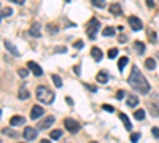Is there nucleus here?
Listing matches in <instances>:
<instances>
[{"instance_id": "f3484780", "label": "nucleus", "mask_w": 159, "mask_h": 143, "mask_svg": "<svg viewBox=\"0 0 159 143\" xmlns=\"http://www.w3.org/2000/svg\"><path fill=\"white\" fill-rule=\"evenodd\" d=\"M119 119L123 121V124H124V127H126V131H130V129H132V124H130V121H129V118H127V114H126V113H121V114H119Z\"/></svg>"}, {"instance_id": "393cba45", "label": "nucleus", "mask_w": 159, "mask_h": 143, "mask_svg": "<svg viewBox=\"0 0 159 143\" xmlns=\"http://www.w3.org/2000/svg\"><path fill=\"white\" fill-rule=\"evenodd\" d=\"M134 46H135V49H137L139 54H143V53H145V45H143L142 42H135Z\"/></svg>"}, {"instance_id": "6ab92c4d", "label": "nucleus", "mask_w": 159, "mask_h": 143, "mask_svg": "<svg viewBox=\"0 0 159 143\" xmlns=\"http://www.w3.org/2000/svg\"><path fill=\"white\" fill-rule=\"evenodd\" d=\"M46 30H48L51 35H54V34H57V32H59V25H56V24H52V22H51V24H48V25H46Z\"/></svg>"}, {"instance_id": "1a4fd4ad", "label": "nucleus", "mask_w": 159, "mask_h": 143, "mask_svg": "<svg viewBox=\"0 0 159 143\" xmlns=\"http://www.w3.org/2000/svg\"><path fill=\"white\" fill-rule=\"evenodd\" d=\"M52 124H54V116H46L42 123H38L37 129H48V127H51Z\"/></svg>"}, {"instance_id": "ddd939ff", "label": "nucleus", "mask_w": 159, "mask_h": 143, "mask_svg": "<svg viewBox=\"0 0 159 143\" xmlns=\"http://www.w3.org/2000/svg\"><path fill=\"white\" fill-rule=\"evenodd\" d=\"M108 10H110V13L111 15H115V16H119L123 13V10H121V5L119 3H111L110 7H108Z\"/></svg>"}, {"instance_id": "c03bdc74", "label": "nucleus", "mask_w": 159, "mask_h": 143, "mask_svg": "<svg viewBox=\"0 0 159 143\" xmlns=\"http://www.w3.org/2000/svg\"><path fill=\"white\" fill-rule=\"evenodd\" d=\"M10 2H13V3H18V5H22V3H24V0H10Z\"/></svg>"}, {"instance_id": "473e14b6", "label": "nucleus", "mask_w": 159, "mask_h": 143, "mask_svg": "<svg viewBox=\"0 0 159 143\" xmlns=\"http://www.w3.org/2000/svg\"><path fill=\"white\" fill-rule=\"evenodd\" d=\"M139 138H140V134H139V132H135V134H132V135H130V141H132V143H137Z\"/></svg>"}, {"instance_id": "de8ad7c7", "label": "nucleus", "mask_w": 159, "mask_h": 143, "mask_svg": "<svg viewBox=\"0 0 159 143\" xmlns=\"http://www.w3.org/2000/svg\"><path fill=\"white\" fill-rule=\"evenodd\" d=\"M156 57H157V59H159V53H157V54H156Z\"/></svg>"}, {"instance_id": "58836bf2", "label": "nucleus", "mask_w": 159, "mask_h": 143, "mask_svg": "<svg viewBox=\"0 0 159 143\" xmlns=\"http://www.w3.org/2000/svg\"><path fill=\"white\" fill-rule=\"evenodd\" d=\"M124 96H126V92H124V91H118V92H116V99H119V100H121Z\"/></svg>"}, {"instance_id": "a211bd4d", "label": "nucleus", "mask_w": 159, "mask_h": 143, "mask_svg": "<svg viewBox=\"0 0 159 143\" xmlns=\"http://www.w3.org/2000/svg\"><path fill=\"white\" fill-rule=\"evenodd\" d=\"M18 96H19V99H21V100H25V99H29V97H30V92H29V91L22 86V87L19 89V94H18Z\"/></svg>"}, {"instance_id": "f03ea898", "label": "nucleus", "mask_w": 159, "mask_h": 143, "mask_svg": "<svg viewBox=\"0 0 159 143\" xmlns=\"http://www.w3.org/2000/svg\"><path fill=\"white\" fill-rule=\"evenodd\" d=\"M35 96L40 102H43V103H52L54 102V92H52L51 89H48L46 86H37Z\"/></svg>"}, {"instance_id": "2f4dec72", "label": "nucleus", "mask_w": 159, "mask_h": 143, "mask_svg": "<svg viewBox=\"0 0 159 143\" xmlns=\"http://www.w3.org/2000/svg\"><path fill=\"white\" fill-rule=\"evenodd\" d=\"M73 46H75V49H81V48L84 46V43H83V40H76V42L73 43Z\"/></svg>"}, {"instance_id": "5701e85b", "label": "nucleus", "mask_w": 159, "mask_h": 143, "mask_svg": "<svg viewBox=\"0 0 159 143\" xmlns=\"http://www.w3.org/2000/svg\"><path fill=\"white\" fill-rule=\"evenodd\" d=\"M127 62H129V59H127L126 56H124V57H121V59L118 60V69H119V70H123V69L127 65Z\"/></svg>"}, {"instance_id": "c9c22d12", "label": "nucleus", "mask_w": 159, "mask_h": 143, "mask_svg": "<svg viewBox=\"0 0 159 143\" xmlns=\"http://www.w3.org/2000/svg\"><path fill=\"white\" fill-rule=\"evenodd\" d=\"M151 134H153L154 138H159V129H157V127H153V129H151Z\"/></svg>"}, {"instance_id": "b1692460", "label": "nucleus", "mask_w": 159, "mask_h": 143, "mask_svg": "<svg viewBox=\"0 0 159 143\" xmlns=\"http://www.w3.org/2000/svg\"><path fill=\"white\" fill-rule=\"evenodd\" d=\"M145 65H147V69H150V70H154L156 69V60L154 59H147L145 60Z\"/></svg>"}, {"instance_id": "e433bc0d", "label": "nucleus", "mask_w": 159, "mask_h": 143, "mask_svg": "<svg viewBox=\"0 0 159 143\" xmlns=\"http://www.w3.org/2000/svg\"><path fill=\"white\" fill-rule=\"evenodd\" d=\"M84 87H88L89 91H92V92H97V87H96V86H91V84L84 83Z\"/></svg>"}, {"instance_id": "423d86ee", "label": "nucleus", "mask_w": 159, "mask_h": 143, "mask_svg": "<svg viewBox=\"0 0 159 143\" xmlns=\"http://www.w3.org/2000/svg\"><path fill=\"white\" fill-rule=\"evenodd\" d=\"M27 69H29L35 76H42V75H43V69L40 67L37 62H34V60H29V62H27Z\"/></svg>"}, {"instance_id": "7ed1b4c3", "label": "nucleus", "mask_w": 159, "mask_h": 143, "mask_svg": "<svg viewBox=\"0 0 159 143\" xmlns=\"http://www.w3.org/2000/svg\"><path fill=\"white\" fill-rule=\"evenodd\" d=\"M99 29H100V21L97 18H91V21L88 22V27H86V34L89 37V40H94Z\"/></svg>"}, {"instance_id": "dca6fc26", "label": "nucleus", "mask_w": 159, "mask_h": 143, "mask_svg": "<svg viewBox=\"0 0 159 143\" xmlns=\"http://www.w3.org/2000/svg\"><path fill=\"white\" fill-rule=\"evenodd\" d=\"M148 110H150V114L151 116H159V105L154 102H150L148 103Z\"/></svg>"}, {"instance_id": "6e6552de", "label": "nucleus", "mask_w": 159, "mask_h": 143, "mask_svg": "<svg viewBox=\"0 0 159 143\" xmlns=\"http://www.w3.org/2000/svg\"><path fill=\"white\" fill-rule=\"evenodd\" d=\"M22 137L25 140H35L37 138V129H34V127H24Z\"/></svg>"}, {"instance_id": "c85d7f7f", "label": "nucleus", "mask_w": 159, "mask_h": 143, "mask_svg": "<svg viewBox=\"0 0 159 143\" xmlns=\"http://www.w3.org/2000/svg\"><path fill=\"white\" fill-rule=\"evenodd\" d=\"M51 80L54 81V84H56L57 87H62V80H61V76H57V75H51Z\"/></svg>"}, {"instance_id": "7c9ffc66", "label": "nucleus", "mask_w": 159, "mask_h": 143, "mask_svg": "<svg viewBox=\"0 0 159 143\" xmlns=\"http://www.w3.org/2000/svg\"><path fill=\"white\" fill-rule=\"evenodd\" d=\"M116 56H118V49H116V48H111V49L108 51V57H110V59H115Z\"/></svg>"}, {"instance_id": "9d476101", "label": "nucleus", "mask_w": 159, "mask_h": 143, "mask_svg": "<svg viewBox=\"0 0 159 143\" xmlns=\"http://www.w3.org/2000/svg\"><path fill=\"white\" fill-rule=\"evenodd\" d=\"M43 113H45V110L40 107V105H34L32 110H30V118H32V119H37V118H40Z\"/></svg>"}, {"instance_id": "79ce46f5", "label": "nucleus", "mask_w": 159, "mask_h": 143, "mask_svg": "<svg viewBox=\"0 0 159 143\" xmlns=\"http://www.w3.org/2000/svg\"><path fill=\"white\" fill-rule=\"evenodd\" d=\"M54 51H56V53H65V51H67V48H65V46H61V48H56Z\"/></svg>"}, {"instance_id": "20e7f679", "label": "nucleus", "mask_w": 159, "mask_h": 143, "mask_svg": "<svg viewBox=\"0 0 159 143\" xmlns=\"http://www.w3.org/2000/svg\"><path fill=\"white\" fill-rule=\"evenodd\" d=\"M64 126H65V129H67L69 132H72V134H76V132H80V129H81L80 123H76L75 119H70V118H67V119L64 121Z\"/></svg>"}, {"instance_id": "a19ab883", "label": "nucleus", "mask_w": 159, "mask_h": 143, "mask_svg": "<svg viewBox=\"0 0 159 143\" xmlns=\"http://www.w3.org/2000/svg\"><path fill=\"white\" fill-rule=\"evenodd\" d=\"M73 72H75V75H80V73H81V67L75 65V67H73Z\"/></svg>"}, {"instance_id": "4468645a", "label": "nucleus", "mask_w": 159, "mask_h": 143, "mask_svg": "<svg viewBox=\"0 0 159 143\" xmlns=\"http://www.w3.org/2000/svg\"><path fill=\"white\" fill-rule=\"evenodd\" d=\"M96 80H97L100 84L107 83V81H108V72H105V70L99 72V73H97V76H96Z\"/></svg>"}, {"instance_id": "4c0bfd02", "label": "nucleus", "mask_w": 159, "mask_h": 143, "mask_svg": "<svg viewBox=\"0 0 159 143\" xmlns=\"http://www.w3.org/2000/svg\"><path fill=\"white\" fill-rule=\"evenodd\" d=\"M118 42H119V43H126V42H127V37H126V35H119V37H118Z\"/></svg>"}, {"instance_id": "4be33fe9", "label": "nucleus", "mask_w": 159, "mask_h": 143, "mask_svg": "<svg viewBox=\"0 0 159 143\" xmlns=\"http://www.w3.org/2000/svg\"><path fill=\"white\" fill-rule=\"evenodd\" d=\"M127 105H129V107H132V108L137 107V105H139V99H137V97H134V96H130V97L127 99Z\"/></svg>"}, {"instance_id": "72a5a7b5", "label": "nucleus", "mask_w": 159, "mask_h": 143, "mask_svg": "<svg viewBox=\"0 0 159 143\" xmlns=\"http://www.w3.org/2000/svg\"><path fill=\"white\" fill-rule=\"evenodd\" d=\"M18 73H19V76H21V78H25V76L29 75L27 69H19V70H18Z\"/></svg>"}, {"instance_id": "bb28decb", "label": "nucleus", "mask_w": 159, "mask_h": 143, "mask_svg": "<svg viewBox=\"0 0 159 143\" xmlns=\"http://www.w3.org/2000/svg\"><path fill=\"white\" fill-rule=\"evenodd\" d=\"M11 15H13V10H11V8H8V7L2 8V19H5V18H8V16H11Z\"/></svg>"}, {"instance_id": "2eb2a0df", "label": "nucleus", "mask_w": 159, "mask_h": 143, "mask_svg": "<svg viewBox=\"0 0 159 143\" xmlns=\"http://www.w3.org/2000/svg\"><path fill=\"white\" fill-rule=\"evenodd\" d=\"M3 46H5V48L10 51V53H11L13 56H19V51L15 48V45H13L11 42H7V40H5V42H3Z\"/></svg>"}, {"instance_id": "a18cd8bd", "label": "nucleus", "mask_w": 159, "mask_h": 143, "mask_svg": "<svg viewBox=\"0 0 159 143\" xmlns=\"http://www.w3.org/2000/svg\"><path fill=\"white\" fill-rule=\"evenodd\" d=\"M65 102H67L69 105H73V99H70V97H65Z\"/></svg>"}, {"instance_id": "c756f323", "label": "nucleus", "mask_w": 159, "mask_h": 143, "mask_svg": "<svg viewBox=\"0 0 159 143\" xmlns=\"http://www.w3.org/2000/svg\"><path fill=\"white\" fill-rule=\"evenodd\" d=\"M134 118L139 119V121H142V119L145 118V110H137V111L134 113Z\"/></svg>"}, {"instance_id": "412c9836", "label": "nucleus", "mask_w": 159, "mask_h": 143, "mask_svg": "<svg viewBox=\"0 0 159 143\" xmlns=\"http://www.w3.org/2000/svg\"><path fill=\"white\" fill-rule=\"evenodd\" d=\"M61 137H62V131H61V129H56V131H52L49 134V138L51 140H59Z\"/></svg>"}, {"instance_id": "0eeeda50", "label": "nucleus", "mask_w": 159, "mask_h": 143, "mask_svg": "<svg viewBox=\"0 0 159 143\" xmlns=\"http://www.w3.org/2000/svg\"><path fill=\"white\" fill-rule=\"evenodd\" d=\"M129 25L134 30H142V27H143V24H142V21L137 18V16H129Z\"/></svg>"}, {"instance_id": "09e8293b", "label": "nucleus", "mask_w": 159, "mask_h": 143, "mask_svg": "<svg viewBox=\"0 0 159 143\" xmlns=\"http://www.w3.org/2000/svg\"><path fill=\"white\" fill-rule=\"evenodd\" d=\"M91 143H97V141H91Z\"/></svg>"}, {"instance_id": "aec40b11", "label": "nucleus", "mask_w": 159, "mask_h": 143, "mask_svg": "<svg viewBox=\"0 0 159 143\" xmlns=\"http://www.w3.org/2000/svg\"><path fill=\"white\" fill-rule=\"evenodd\" d=\"M115 32H116L115 27H105L103 32H102V35L103 37H115Z\"/></svg>"}, {"instance_id": "9b49d317", "label": "nucleus", "mask_w": 159, "mask_h": 143, "mask_svg": "<svg viewBox=\"0 0 159 143\" xmlns=\"http://www.w3.org/2000/svg\"><path fill=\"white\" fill-rule=\"evenodd\" d=\"M24 123H25V118H24V116H13V118H10V126H11V127L22 126Z\"/></svg>"}, {"instance_id": "f257e3e1", "label": "nucleus", "mask_w": 159, "mask_h": 143, "mask_svg": "<svg viewBox=\"0 0 159 143\" xmlns=\"http://www.w3.org/2000/svg\"><path fill=\"white\" fill-rule=\"evenodd\" d=\"M127 83H129V86L134 89V91H137L139 94H148L150 92V89H151V86H150V83L147 81V78H145L143 75H142V72L139 70V67H132V72H130V75H129V78H127Z\"/></svg>"}, {"instance_id": "f704fd0d", "label": "nucleus", "mask_w": 159, "mask_h": 143, "mask_svg": "<svg viewBox=\"0 0 159 143\" xmlns=\"http://www.w3.org/2000/svg\"><path fill=\"white\" fill-rule=\"evenodd\" d=\"M102 108H103L105 111H108V113H113V111H115V108H113L111 105H107V103H103V105H102Z\"/></svg>"}, {"instance_id": "a878e982", "label": "nucleus", "mask_w": 159, "mask_h": 143, "mask_svg": "<svg viewBox=\"0 0 159 143\" xmlns=\"http://www.w3.org/2000/svg\"><path fill=\"white\" fill-rule=\"evenodd\" d=\"M91 3L94 5L96 8H105V5H107V2H105V0H92Z\"/></svg>"}, {"instance_id": "ea45409f", "label": "nucleus", "mask_w": 159, "mask_h": 143, "mask_svg": "<svg viewBox=\"0 0 159 143\" xmlns=\"http://www.w3.org/2000/svg\"><path fill=\"white\" fill-rule=\"evenodd\" d=\"M150 40L153 43H156V40H157V38H156V32H150Z\"/></svg>"}, {"instance_id": "49530a36", "label": "nucleus", "mask_w": 159, "mask_h": 143, "mask_svg": "<svg viewBox=\"0 0 159 143\" xmlns=\"http://www.w3.org/2000/svg\"><path fill=\"white\" fill-rule=\"evenodd\" d=\"M42 143H51V140H48V138H43V140H42Z\"/></svg>"}, {"instance_id": "cd10ccee", "label": "nucleus", "mask_w": 159, "mask_h": 143, "mask_svg": "<svg viewBox=\"0 0 159 143\" xmlns=\"http://www.w3.org/2000/svg\"><path fill=\"white\" fill-rule=\"evenodd\" d=\"M2 134H3V135H8V137H11V138H16V137H18V134H16L15 131H11V129H3Z\"/></svg>"}, {"instance_id": "39448f33", "label": "nucleus", "mask_w": 159, "mask_h": 143, "mask_svg": "<svg viewBox=\"0 0 159 143\" xmlns=\"http://www.w3.org/2000/svg\"><path fill=\"white\" fill-rule=\"evenodd\" d=\"M29 35L34 37V38H40L42 37V24L40 22H34L29 29Z\"/></svg>"}, {"instance_id": "f8f14e48", "label": "nucleus", "mask_w": 159, "mask_h": 143, "mask_svg": "<svg viewBox=\"0 0 159 143\" xmlns=\"http://www.w3.org/2000/svg\"><path fill=\"white\" fill-rule=\"evenodd\" d=\"M91 56L94 57V60H96V62H100V60H102V56H103V54H102V51H100V48L94 46V48L91 49Z\"/></svg>"}, {"instance_id": "37998d69", "label": "nucleus", "mask_w": 159, "mask_h": 143, "mask_svg": "<svg viewBox=\"0 0 159 143\" xmlns=\"http://www.w3.org/2000/svg\"><path fill=\"white\" fill-rule=\"evenodd\" d=\"M147 5H148L150 8H153V7H154V0H147Z\"/></svg>"}]
</instances>
